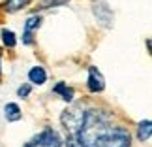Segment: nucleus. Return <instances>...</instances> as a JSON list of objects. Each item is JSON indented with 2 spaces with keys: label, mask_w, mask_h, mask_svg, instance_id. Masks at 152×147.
<instances>
[{
  "label": "nucleus",
  "mask_w": 152,
  "mask_h": 147,
  "mask_svg": "<svg viewBox=\"0 0 152 147\" xmlns=\"http://www.w3.org/2000/svg\"><path fill=\"white\" fill-rule=\"evenodd\" d=\"M111 115L103 109L98 108H88L85 109V119L79 128V138L85 147H102L103 136L109 128Z\"/></svg>",
  "instance_id": "f257e3e1"
},
{
  "label": "nucleus",
  "mask_w": 152,
  "mask_h": 147,
  "mask_svg": "<svg viewBox=\"0 0 152 147\" xmlns=\"http://www.w3.org/2000/svg\"><path fill=\"white\" fill-rule=\"evenodd\" d=\"M85 106L83 104H75L72 108H68L66 111L62 113L60 117V123L64 126V130L68 134H77L81 125H83V119H85Z\"/></svg>",
  "instance_id": "f03ea898"
},
{
  "label": "nucleus",
  "mask_w": 152,
  "mask_h": 147,
  "mask_svg": "<svg viewBox=\"0 0 152 147\" xmlns=\"http://www.w3.org/2000/svg\"><path fill=\"white\" fill-rule=\"evenodd\" d=\"M102 147H132V136L124 126H109Z\"/></svg>",
  "instance_id": "7ed1b4c3"
},
{
  "label": "nucleus",
  "mask_w": 152,
  "mask_h": 147,
  "mask_svg": "<svg viewBox=\"0 0 152 147\" xmlns=\"http://www.w3.org/2000/svg\"><path fill=\"white\" fill-rule=\"evenodd\" d=\"M60 145H62V140L58 136V132L53 130V128H45L43 132L34 136L30 142H26L23 147H60Z\"/></svg>",
  "instance_id": "20e7f679"
},
{
  "label": "nucleus",
  "mask_w": 152,
  "mask_h": 147,
  "mask_svg": "<svg viewBox=\"0 0 152 147\" xmlns=\"http://www.w3.org/2000/svg\"><path fill=\"white\" fill-rule=\"evenodd\" d=\"M92 11H94V17L98 19V23H100L102 27L105 28H111L113 27V11H111L107 0H92Z\"/></svg>",
  "instance_id": "39448f33"
},
{
  "label": "nucleus",
  "mask_w": 152,
  "mask_h": 147,
  "mask_svg": "<svg viewBox=\"0 0 152 147\" xmlns=\"http://www.w3.org/2000/svg\"><path fill=\"white\" fill-rule=\"evenodd\" d=\"M86 85H88V91L94 92V95L105 89V79L96 66H88V81H86Z\"/></svg>",
  "instance_id": "423d86ee"
},
{
  "label": "nucleus",
  "mask_w": 152,
  "mask_h": 147,
  "mask_svg": "<svg viewBox=\"0 0 152 147\" xmlns=\"http://www.w3.org/2000/svg\"><path fill=\"white\" fill-rule=\"evenodd\" d=\"M53 92H55V95H60V98L64 100V102H72L73 95H75L73 89H72V87H68L64 81H60V83H56L55 87H53Z\"/></svg>",
  "instance_id": "0eeeda50"
},
{
  "label": "nucleus",
  "mask_w": 152,
  "mask_h": 147,
  "mask_svg": "<svg viewBox=\"0 0 152 147\" xmlns=\"http://www.w3.org/2000/svg\"><path fill=\"white\" fill-rule=\"evenodd\" d=\"M150 134H152V123H150V119L141 121L139 126H137V140H139V142H148Z\"/></svg>",
  "instance_id": "6e6552de"
},
{
  "label": "nucleus",
  "mask_w": 152,
  "mask_h": 147,
  "mask_svg": "<svg viewBox=\"0 0 152 147\" xmlns=\"http://www.w3.org/2000/svg\"><path fill=\"white\" fill-rule=\"evenodd\" d=\"M28 79H30L34 85H43L45 79H47V74H45V70L42 66H34L30 72H28Z\"/></svg>",
  "instance_id": "1a4fd4ad"
},
{
  "label": "nucleus",
  "mask_w": 152,
  "mask_h": 147,
  "mask_svg": "<svg viewBox=\"0 0 152 147\" xmlns=\"http://www.w3.org/2000/svg\"><path fill=\"white\" fill-rule=\"evenodd\" d=\"M32 0H6L4 2V10L8 11V13H15V11H19L23 8H26V6H30Z\"/></svg>",
  "instance_id": "9d476101"
},
{
  "label": "nucleus",
  "mask_w": 152,
  "mask_h": 147,
  "mask_svg": "<svg viewBox=\"0 0 152 147\" xmlns=\"http://www.w3.org/2000/svg\"><path fill=\"white\" fill-rule=\"evenodd\" d=\"M4 115H6V119H8L10 123H15V121H19L23 113H21V108L17 104H6V108H4Z\"/></svg>",
  "instance_id": "9b49d317"
},
{
  "label": "nucleus",
  "mask_w": 152,
  "mask_h": 147,
  "mask_svg": "<svg viewBox=\"0 0 152 147\" xmlns=\"http://www.w3.org/2000/svg\"><path fill=\"white\" fill-rule=\"evenodd\" d=\"M0 36H2V42L6 47H15V44H17V40H15V34L8 30V28H2V32H0Z\"/></svg>",
  "instance_id": "f8f14e48"
},
{
  "label": "nucleus",
  "mask_w": 152,
  "mask_h": 147,
  "mask_svg": "<svg viewBox=\"0 0 152 147\" xmlns=\"http://www.w3.org/2000/svg\"><path fill=\"white\" fill-rule=\"evenodd\" d=\"M42 27V17L39 15H32V17H28V19L25 21V30H36V28Z\"/></svg>",
  "instance_id": "ddd939ff"
},
{
  "label": "nucleus",
  "mask_w": 152,
  "mask_h": 147,
  "mask_svg": "<svg viewBox=\"0 0 152 147\" xmlns=\"http://www.w3.org/2000/svg\"><path fill=\"white\" fill-rule=\"evenodd\" d=\"M64 4H68V0H42L38 10H49V8H56V6H64Z\"/></svg>",
  "instance_id": "4468645a"
},
{
  "label": "nucleus",
  "mask_w": 152,
  "mask_h": 147,
  "mask_svg": "<svg viewBox=\"0 0 152 147\" xmlns=\"http://www.w3.org/2000/svg\"><path fill=\"white\" fill-rule=\"evenodd\" d=\"M66 147H85V145H83V142H81L79 134H68Z\"/></svg>",
  "instance_id": "2eb2a0df"
},
{
  "label": "nucleus",
  "mask_w": 152,
  "mask_h": 147,
  "mask_svg": "<svg viewBox=\"0 0 152 147\" xmlns=\"http://www.w3.org/2000/svg\"><path fill=\"white\" fill-rule=\"evenodd\" d=\"M17 95H19L21 98H26L28 95H30V85H21L19 91H17Z\"/></svg>",
  "instance_id": "dca6fc26"
}]
</instances>
